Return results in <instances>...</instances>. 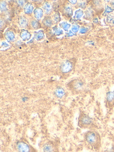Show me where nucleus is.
<instances>
[{
  "instance_id": "1",
  "label": "nucleus",
  "mask_w": 114,
  "mask_h": 152,
  "mask_svg": "<svg viewBox=\"0 0 114 152\" xmlns=\"http://www.w3.org/2000/svg\"><path fill=\"white\" fill-rule=\"evenodd\" d=\"M84 139L86 145L94 150H98L101 147V137L96 131L90 130L86 132Z\"/></svg>"
},
{
  "instance_id": "2",
  "label": "nucleus",
  "mask_w": 114,
  "mask_h": 152,
  "mask_svg": "<svg viewBox=\"0 0 114 152\" xmlns=\"http://www.w3.org/2000/svg\"><path fill=\"white\" fill-rule=\"evenodd\" d=\"M16 152H37V149L25 139L21 138L17 140L14 145Z\"/></svg>"
},
{
  "instance_id": "3",
  "label": "nucleus",
  "mask_w": 114,
  "mask_h": 152,
  "mask_svg": "<svg viewBox=\"0 0 114 152\" xmlns=\"http://www.w3.org/2000/svg\"><path fill=\"white\" fill-rule=\"evenodd\" d=\"M93 120L90 116L82 112L78 118V126L81 128H89L93 127Z\"/></svg>"
},
{
  "instance_id": "4",
  "label": "nucleus",
  "mask_w": 114,
  "mask_h": 152,
  "mask_svg": "<svg viewBox=\"0 0 114 152\" xmlns=\"http://www.w3.org/2000/svg\"><path fill=\"white\" fill-rule=\"evenodd\" d=\"M42 152H59L58 143L53 140L45 142L42 145Z\"/></svg>"
},
{
  "instance_id": "5",
  "label": "nucleus",
  "mask_w": 114,
  "mask_h": 152,
  "mask_svg": "<svg viewBox=\"0 0 114 152\" xmlns=\"http://www.w3.org/2000/svg\"><path fill=\"white\" fill-rule=\"evenodd\" d=\"M68 86L71 89L74 91H79L83 86V83L81 81L76 79L70 82L68 84Z\"/></svg>"
},
{
  "instance_id": "6",
  "label": "nucleus",
  "mask_w": 114,
  "mask_h": 152,
  "mask_svg": "<svg viewBox=\"0 0 114 152\" xmlns=\"http://www.w3.org/2000/svg\"><path fill=\"white\" fill-rule=\"evenodd\" d=\"M114 92H109L107 95V102H108V107H111L114 105Z\"/></svg>"
},
{
  "instance_id": "7",
  "label": "nucleus",
  "mask_w": 114,
  "mask_h": 152,
  "mask_svg": "<svg viewBox=\"0 0 114 152\" xmlns=\"http://www.w3.org/2000/svg\"><path fill=\"white\" fill-rule=\"evenodd\" d=\"M64 94H65V92L64 90L62 88H58L55 91V95L58 98H62L63 97Z\"/></svg>"
}]
</instances>
